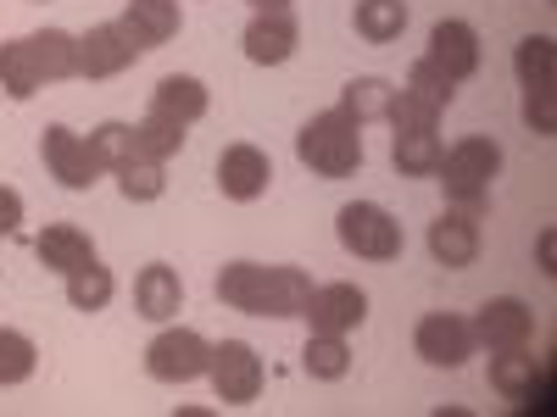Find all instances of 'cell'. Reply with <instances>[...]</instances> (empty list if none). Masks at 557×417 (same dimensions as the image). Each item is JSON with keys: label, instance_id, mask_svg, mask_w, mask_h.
Masks as SVG:
<instances>
[{"label": "cell", "instance_id": "1", "mask_svg": "<svg viewBox=\"0 0 557 417\" xmlns=\"http://www.w3.org/2000/svg\"><path fill=\"white\" fill-rule=\"evenodd\" d=\"M218 301L228 312H246V317H301L307 295H312V278L301 267H262V262H228L218 273Z\"/></svg>", "mask_w": 557, "mask_h": 417}, {"label": "cell", "instance_id": "2", "mask_svg": "<svg viewBox=\"0 0 557 417\" xmlns=\"http://www.w3.org/2000/svg\"><path fill=\"white\" fill-rule=\"evenodd\" d=\"M441 184H446V195L457 212H469V217H485L491 206V184L502 173V146L485 134H469V139H457L451 151H441Z\"/></svg>", "mask_w": 557, "mask_h": 417}, {"label": "cell", "instance_id": "3", "mask_svg": "<svg viewBox=\"0 0 557 417\" xmlns=\"http://www.w3.org/2000/svg\"><path fill=\"white\" fill-rule=\"evenodd\" d=\"M296 156L301 167H312L318 178H351L362 167V123L346 117L341 106L318 112L301 134H296Z\"/></svg>", "mask_w": 557, "mask_h": 417}, {"label": "cell", "instance_id": "4", "mask_svg": "<svg viewBox=\"0 0 557 417\" xmlns=\"http://www.w3.org/2000/svg\"><path fill=\"white\" fill-rule=\"evenodd\" d=\"M335 240L346 256H362V262H396L401 256V223L380 206V201H351L335 212Z\"/></svg>", "mask_w": 557, "mask_h": 417}, {"label": "cell", "instance_id": "5", "mask_svg": "<svg viewBox=\"0 0 557 417\" xmlns=\"http://www.w3.org/2000/svg\"><path fill=\"white\" fill-rule=\"evenodd\" d=\"M207 379H212V395L223 401V406H251L257 395H262V356L246 345V340H223V345H212V356H207Z\"/></svg>", "mask_w": 557, "mask_h": 417}, {"label": "cell", "instance_id": "6", "mask_svg": "<svg viewBox=\"0 0 557 417\" xmlns=\"http://www.w3.org/2000/svg\"><path fill=\"white\" fill-rule=\"evenodd\" d=\"M39 156H45V167H51V178L62 184V190H96L101 184V156L89 151V139L84 134H73L67 123H51L45 128V139H39Z\"/></svg>", "mask_w": 557, "mask_h": 417}, {"label": "cell", "instance_id": "7", "mask_svg": "<svg viewBox=\"0 0 557 417\" xmlns=\"http://www.w3.org/2000/svg\"><path fill=\"white\" fill-rule=\"evenodd\" d=\"M207 356H212V345L196 329H162L146 345V374L157 384H190V379L207 374Z\"/></svg>", "mask_w": 557, "mask_h": 417}, {"label": "cell", "instance_id": "8", "mask_svg": "<svg viewBox=\"0 0 557 417\" xmlns=\"http://www.w3.org/2000/svg\"><path fill=\"white\" fill-rule=\"evenodd\" d=\"M139 56H146V45H139L123 23H96L89 34H78V78H117Z\"/></svg>", "mask_w": 557, "mask_h": 417}, {"label": "cell", "instance_id": "9", "mask_svg": "<svg viewBox=\"0 0 557 417\" xmlns=\"http://www.w3.org/2000/svg\"><path fill=\"white\" fill-rule=\"evenodd\" d=\"M469 329H474V345H485V351H519L535 340V312L519 295H496L480 306V317Z\"/></svg>", "mask_w": 557, "mask_h": 417}, {"label": "cell", "instance_id": "10", "mask_svg": "<svg viewBox=\"0 0 557 417\" xmlns=\"http://www.w3.org/2000/svg\"><path fill=\"white\" fill-rule=\"evenodd\" d=\"M412 345L430 367H462L474 356V329H469V317H457V312H430L424 323H418Z\"/></svg>", "mask_w": 557, "mask_h": 417}, {"label": "cell", "instance_id": "11", "mask_svg": "<svg viewBox=\"0 0 557 417\" xmlns=\"http://www.w3.org/2000/svg\"><path fill=\"white\" fill-rule=\"evenodd\" d=\"M268 184H273V162H268V151H257V146H228L223 156H218V190L228 195V201H262L268 195Z\"/></svg>", "mask_w": 557, "mask_h": 417}, {"label": "cell", "instance_id": "12", "mask_svg": "<svg viewBox=\"0 0 557 417\" xmlns=\"http://www.w3.org/2000/svg\"><path fill=\"white\" fill-rule=\"evenodd\" d=\"M301 317L312 323V334H351L368 317V295L357 285H323V290L307 295Z\"/></svg>", "mask_w": 557, "mask_h": 417}, {"label": "cell", "instance_id": "13", "mask_svg": "<svg viewBox=\"0 0 557 417\" xmlns=\"http://www.w3.org/2000/svg\"><path fill=\"white\" fill-rule=\"evenodd\" d=\"M451 84H469L480 73V34L469 23H457V17H441L430 28V51H424Z\"/></svg>", "mask_w": 557, "mask_h": 417}, {"label": "cell", "instance_id": "14", "mask_svg": "<svg viewBox=\"0 0 557 417\" xmlns=\"http://www.w3.org/2000/svg\"><path fill=\"white\" fill-rule=\"evenodd\" d=\"M240 45H246V62H257V67H278V62H290V56H296L301 23H296L290 12H257Z\"/></svg>", "mask_w": 557, "mask_h": 417}, {"label": "cell", "instance_id": "15", "mask_svg": "<svg viewBox=\"0 0 557 417\" xmlns=\"http://www.w3.org/2000/svg\"><path fill=\"white\" fill-rule=\"evenodd\" d=\"M430 256L441 262V267H451V273H462V267H474V256H480V217H469V212H441L435 223H430Z\"/></svg>", "mask_w": 557, "mask_h": 417}, {"label": "cell", "instance_id": "16", "mask_svg": "<svg viewBox=\"0 0 557 417\" xmlns=\"http://www.w3.org/2000/svg\"><path fill=\"white\" fill-rule=\"evenodd\" d=\"M178 306H184V278L168 262L139 267V278H134V312L151 317V323H173Z\"/></svg>", "mask_w": 557, "mask_h": 417}, {"label": "cell", "instance_id": "17", "mask_svg": "<svg viewBox=\"0 0 557 417\" xmlns=\"http://www.w3.org/2000/svg\"><path fill=\"white\" fill-rule=\"evenodd\" d=\"M207 106H212V96H207V84L201 78H190V73H168L157 89H151V117H168V123H201L207 117Z\"/></svg>", "mask_w": 557, "mask_h": 417}, {"label": "cell", "instance_id": "18", "mask_svg": "<svg viewBox=\"0 0 557 417\" xmlns=\"http://www.w3.org/2000/svg\"><path fill=\"white\" fill-rule=\"evenodd\" d=\"M34 256L51 267V273L67 278V273H78L84 262H96V240H89L78 223H51V228L34 240Z\"/></svg>", "mask_w": 557, "mask_h": 417}, {"label": "cell", "instance_id": "19", "mask_svg": "<svg viewBox=\"0 0 557 417\" xmlns=\"http://www.w3.org/2000/svg\"><path fill=\"white\" fill-rule=\"evenodd\" d=\"M28 51H34V67L45 84H62V78H78V39L62 34V28H39V34H23Z\"/></svg>", "mask_w": 557, "mask_h": 417}, {"label": "cell", "instance_id": "20", "mask_svg": "<svg viewBox=\"0 0 557 417\" xmlns=\"http://www.w3.org/2000/svg\"><path fill=\"white\" fill-rule=\"evenodd\" d=\"M178 23H184L178 0H128V7H123V28L146 45V51H151V45H168L178 34Z\"/></svg>", "mask_w": 557, "mask_h": 417}, {"label": "cell", "instance_id": "21", "mask_svg": "<svg viewBox=\"0 0 557 417\" xmlns=\"http://www.w3.org/2000/svg\"><path fill=\"white\" fill-rule=\"evenodd\" d=\"M441 151H446V146H441L435 128H418V134H396V139H391V162H396L401 178H435Z\"/></svg>", "mask_w": 557, "mask_h": 417}, {"label": "cell", "instance_id": "22", "mask_svg": "<svg viewBox=\"0 0 557 417\" xmlns=\"http://www.w3.org/2000/svg\"><path fill=\"white\" fill-rule=\"evenodd\" d=\"M0 89H7L12 101H34L39 89H45L28 39H7V45H0Z\"/></svg>", "mask_w": 557, "mask_h": 417}, {"label": "cell", "instance_id": "23", "mask_svg": "<svg viewBox=\"0 0 557 417\" xmlns=\"http://www.w3.org/2000/svg\"><path fill=\"white\" fill-rule=\"evenodd\" d=\"M351 23H357V34H362L368 45H391V39H401V28H407V0H357Z\"/></svg>", "mask_w": 557, "mask_h": 417}, {"label": "cell", "instance_id": "24", "mask_svg": "<svg viewBox=\"0 0 557 417\" xmlns=\"http://www.w3.org/2000/svg\"><path fill=\"white\" fill-rule=\"evenodd\" d=\"M535 367H541V362L530 356V345H519V351H491V390H496L502 401H524Z\"/></svg>", "mask_w": 557, "mask_h": 417}, {"label": "cell", "instance_id": "25", "mask_svg": "<svg viewBox=\"0 0 557 417\" xmlns=\"http://www.w3.org/2000/svg\"><path fill=\"white\" fill-rule=\"evenodd\" d=\"M301 367H307L312 379H323V384L346 379V374H351V351H346V334H312V340L301 345Z\"/></svg>", "mask_w": 557, "mask_h": 417}, {"label": "cell", "instance_id": "26", "mask_svg": "<svg viewBox=\"0 0 557 417\" xmlns=\"http://www.w3.org/2000/svg\"><path fill=\"white\" fill-rule=\"evenodd\" d=\"M112 290H117V285H112V273L101 267V256L84 262L78 273H67V306H73V312H101V306L112 301Z\"/></svg>", "mask_w": 557, "mask_h": 417}, {"label": "cell", "instance_id": "27", "mask_svg": "<svg viewBox=\"0 0 557 417\" xmlns=\"http://www.w3.org/2000/svg\"><path fill=\"white\" fill-rule=\"evenodd\" d=\"M184 123H168V117H151L146 112V123H134V156H151V162H168V156H178L184 151Z\"/></svg>", "mask_w": 557, "mask_h": 417}, {"label": "cell", "instance_id": "28", "mask_svg": "<svg viewBox=\"0 0 557 417\" xmlns=\"http://www.w3.org/2000/svg\"><path fill=\"white\" fill-rule=\"evenodd\" d=\"M117 173V190L128 195V201H162V190H168V178H162V162H151V156H128L123 167H112Z\"/></svg>", "mask_w": 557, "mask_h": 417}, {"label": "cell", "instance_id": "29", "mask_svg": "<svg viewBox=\"0 0 557 417\" xmlns=\"http://www.w3.org/2000/svg\"><path fill=\"white\" fill-rule=\"evenodd\" d=\"M391 96H396V84H385V78H351V84L341 89V112H346V117H357V123L385 117Z\"/></svg>", "mask_w": 557, "mask_h": 417}, {"label": "cell", "instance_id": "30", "mask_svg": "<svg viewBox=\"0 0 557 417\" xmlns=\"http://www.w3.org/2000/svg\"><path fill=\"white\" fill-rule=\"evenodd\" d=\"M552 56H557V45H552L546 34H524L519 51H513L519 84H524V89H552Z\"/></svg>", "mask_w": 557, "mask_h": 417}, {"label": "cell", "instance_id": "31", "mask_svg": "<svg viewBox=\"0 0 557 417\" xmlns=\"http://www.w3.org/2000/svg\"><path fill=\"white\" fill-rule=\"evenodd\" d=\"M34 367H39L34 340H28V334H17V329H0V390L34 379Z\"/></svg>", "mask_w": 557, "mask_h": 417}, {"label": "cell", "instance_id": "32", "mask_svg": "<svg viewBox=\"0 0 557 417\" xmlns=\"http://www.w3.org/2000/svg\"><path fill=\"white\" fill-rule=\"evenodd\" d=\"M385 123L396 134H418V128H435L441 123V106H430L424 96H412V89H396L391 106H385Z\"/></svg>", "mask_w": 557, "mask_h": 417}, {"label": "cell", "instance_id": "33", "mask_svg": "<svg viewBox=\"0 0 557 417\" xmlns=\"http://www.w3.org/2000/svg\"><path fill=\"white\" fill-rule=\"evenodd\" d=\"M401 89H412V96H424V101H430V106H441V112L457 101V84H451V78H446L430 56H418V62L407 67V84H401Z\"/></svg>", "mask_w": 557, "mask_h": 417}, {"label": "cell", "instance_id": "34", "mask_svg": "<svg viewBox=\"0 0 557 417\" xmlns=\"http://www.w3.org/2000/svg\"><path fill=\"white\" fill-rule=\"evenodd\" d=\"M89 151L101 156V167H123L134 156V123H101L96 134H89Z\"/></svg>", "mask_w": 557, "mask_h": 417}, {"label": "cell", "instance_id": "35", "mask_svg": "<svg viewBox=\"0 0 557 417\" xmlns=\"http://www.w3.org/2000/svg\"><path fill=\"white\" fill-rule=\"evenodd\" d=\"M524 123H530V134H541V139L557 134V101H552V89H524Z\"/></svg>", "mask_w": 557, "mask_h": 417}, {"label": "cell", "instance_id": "36", "mask_svg": "<svg viewBox=\"0 0 557 417\" xmlns=\"http://www.w3.org/2000/svg\"><path fill=\"white\" fill-rule=\"evenodd\" d=\"M17 223H23V195L12 190V184H0V240L17 235Z\"/></svg>", "mask_w": 557, "mask_h": 417}, {"label": "cell", "instance_id": "37", "mask_svg": "<svg viewBox=\"0 0 557 417\" xmlns=\"http://www.w3.org/2000/svg\"><path fill=\"white\" fill-rule=\"evenodd\" d=\"M552 245H557V240H552V235H541V273H557V267H552Z\"/></svg>", "mask_w": 557, "mask_h": 417}, {"label": "cell", "instance_id": "38", "mask_svg": "<svg viewBox=\"0 0 557 417\" xmlns=\"http://www.w3.org/2000/svg\"><path fill=\"white\" fill-rule=\"evenodd\" d=\"M257 12H290V0H251Z\"/></svg>", "mask_w": 557, "mask_h": 417}]
</instances>
